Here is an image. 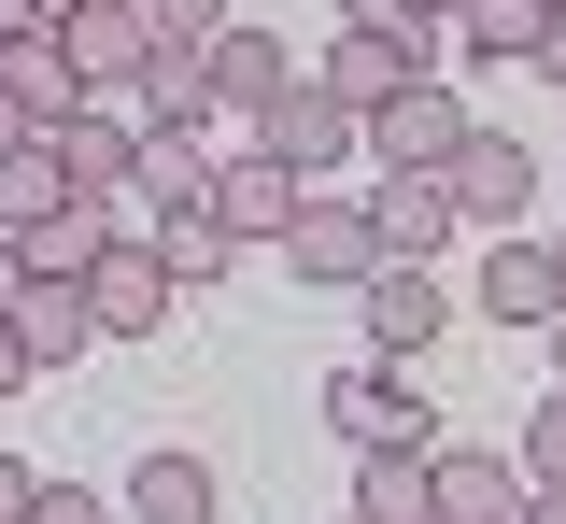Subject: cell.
I'll return each mask as SVG.
<instances>
[{
  "label": "cell",
  "mask_w": 566,
  "mask_h": 524,
  "mask_svg": "<svg viewBox=\"0 0 566 524\" xmlns=\"http://www.w3.org/2000/svg\"><path fill=\"white\" fill-rule=\"evenodd\" d=\"M439 72V29H424V14H382V29H340V43H326V99H354V128H368V114H382V99H397V85H424Z\"/></svg>",
  "instance_id": "6da1fadb"
},
{
  "label": "cell",
  "mask_w": 566,
  "mask_h": 524,
  "mask_svg": "<svg viewBox=\"0 0 566 524\" xmlns=\"http://www.w3.org/2000/svg\"><path fill=\"white\" fill-rule=\"evenodd\" d=\"M439 185H453V213L482 227H524V199H538V143H510V128H482V114H468V143L439 156Z\"/></svg>",
  "instance_id": "7a4b0ae2"
},
{
  "label": "cell",
  "mask_w": 566,
  "mask_h": 524,
  "mask_svg": "<svg viewBox=\"0 0 566 524\" xmlns=\"http://www.w3.org/2000/svg\"><path fill=\"white\" fill-rule=\"evenodd\" d=\"M326 426H340L354 453H439V411H424V382H397L382 355L326 382Z\"/></svg>",
  "instance_id": "3957f363"
},
{
  "label": "cell",
  "mask_w": 566,
  "mask_h": 524,
  "mask_svg": "<svg viewBox=\"0 0 566 524\" xmlns=\"http://www.w3.org/2000/svg\"><path fill=\"white\" fill-rule=\"evenodd\" d=\"M283 270L354 298V284L382 270V227H368V199H297V213H283Z\"/></svg>",
  "instance_id": "277c9868"
},
{
  "label": "cell",
  "mask_w": 566,
  "mask_h": 524,
  "mask_svg": "<svg viewBox=\"0 0 566 524\" xmlns=\"http://www.w3.org/2000/svg\"><path fill=\"white\" fill-rule=\"evenodd\" d=\"M424 496H439V524H524V511H538L524 453H482V440H439V453H424Z\"/></svg>",
  "instance_id": "5b68a950"
},
{
  "label": "cell",
  "mask_w": 566,
  "mask_h": 524,
  "mask_svg": "<svg viewBox=\"0 0 566 524\" xmlns=\"http://www.w3.org/2000/svg\"><path fill=\"white\" fill-rule=\"evenodd\" d=\"M128 128H142V143H199V128H212V43H142Z\"/></svg>",
  "instance_id": "8992f818"
},
{
  "label": "cell",
  "mask_w": 566,
  "mask_h": 524,
  "mask_svg": "<svg viewBox=\"0 0 566 524\" xmlns=\"http://www.w3.org/2000/svg\"><path fill=\"white\" fill-rule=\"evenodd\" d=\"M255 143L283 156V170H297V185H312V170H340V156H368V128H354V99H326V85L297 72L270 99V114H255Z\"/></svg>",
  "instance_id": "52a82bcc"
},
{
  "label": "cell",
  "mask_w": 566,
  "mask_h": 524,
  "mask_svg": "<svg viewBox=\"0 0 566 524\" xmlns=\"http://www.w3.org/2000/svg\"><path fill=\"white\" fill-rule=\"evenodd\" d=\"M85 326H99V340H156V326H170V270H156V241H99V270H85Z\"/></svg>",
  "instance_id": "ba28073f"
},
{
  "label": "cell",
  "mask_w": 566,
  "mask_h": 524,
  "mask_svg": "<svg viewBox=\"0 0 566 524\" xmlns=\"http://www.w3.org/2000/svg\"><path fill=\"white\" fill-rule=\"evenodd\" d=\"M297 199H312V185H297L270 143H255V156H212V185H199V213L227 227V241H283V213H297Z\"/></svg>",
  "instance_id": "9c48e42d"
},
{
  "label": "cell",
  "mask_w": 566,
  "mask_h": 524,
  "mask_svg": "<svg viewBox=\"0 0 566 524\" xmlns=\"http://www.w3.org/2000/svg\"><path fill=\"white\" fill-rule=\"evenodd\" d=\"M453 143H468V99H453L439 72H424V85H397V99L368 114V156H382V170H439Z\"/></svg>",
  "instance_id": "30bf717a"
},
{
  "label": "cell",
  "mask_w": 566,
  "mask_h": 524,
  "mask_svg": "<svg viewBox=\"0 0 566 524\" xmlns=\"http://www.w3.org/2000/svg\"><path fill=\"white\" fill-rule=\"evenodd\" d=\"M43 29H57L71 72H85V99H99V85H128L142 43H156V29H142V0H71V14H43Z\"/></svg>",
  "instance_id": "8fae6325"
},
{
  "label": "cell",
  "mask_w": 566,
  "mask_h": 524,
  "mask_svg": "<svg viewBox=\"0 0 566 524\" xmlns=\"http://www.w3.org/2000/svg\"><path fill=\"white\" fill-rule=\"evenodd\" d=\"M354 298H368V355H382V369H411L424 340H439V326H453V298H439V284H424V270H397V255H382V270H368V284H354Z\"/></svg>",
  "instance_id": "7c38bea8"
},
{
  "label": "cell",
  "mask_w": 566,
  "mask_h": 524,
  "mask_svg": "<svg viewBox=\"0 0 566 524\" xmlns=\"http://www.w3.org/2000/svg\"><path fill=\"white\" fill-rule=\"evenodd\" d=\"M482 312H495V326H553V312H566V270H553V241L495 227V241H482Z\"/></svg>",
  "instance_id": "4fadbf2b"
},
{
  "label": "cell",
  "mask_w": 566,
  "mask_h": 524,
  "mask_svg": "<svg viewBox=\"0 0 566 524\" xmlns=\"http://www.w3.org/2000/svg\"><path fill=\"white\" fill-rule=\"evenodd\" d=\"M368 227H382V255H397V270H424L468 213H453V185H439V170H382V185H368Z\"/></svg>",
  "instance_id": "5bb4252c"
},
{
  "label": "cell",
  "mask_w": 566,
  "mask_h": 524,
  "mask_svg": "<svg viewBox=\"0 0 566 524\" xmlns=\"http://www.w3.org/2000/svg\"><path fill=\"white\" fill-rule=\"evenodd\" d=\"M0 99H14L29 128H71V114H85V72L57 57V29H0Z\"/></svg>",
  "instance_id": "9a60e30c"
},
{
  "label": "cell",
  "mask_w": 566,
  "mask_h": 524,
  "mask_svg": "<svg viewBox=\"0 0 566 524\" xmlns=\"http://www.w3.org/2000/svg\"><path fill=\"white\" fill-rule=\"evenodd\" d=\"M283 85H297V72H283V29H241V14H227V29H212V114H241V128H255Z\"/></svg>",
  "instance_id": "2e32d148"
},
{
  "label": "cell",
  "mask_w": 566,
  "mask_h": 524,
  "mask_svg": "<svg viewBox=\"0 0 566 524\" xmlns=\"http://www.w3.org/2000/svg\"><path fill=\"white\" fill-rule=\"evenodd\" d=\"M43 143H57V170H71V199H114V185H128V170H142V128H128V114H99V99H85L71 128H43Z\"/></svg>",
  "instance_id": "e0dca14e"
},
{
  "label": "cell",
  "mask_w": 566,
  "mask_h": 524,
  "mask_svg": "<svg viewBox=\"0 0 566 524\" xmlns=\"http://www.w3.org/2000/svg\"><path fill=\"white\" fill-rule=\"evenodd\" d=\"M14 340H29V369H71V355H85V340H99V326H85V284H43V270H29V284H14Z\"/></svg>",
  "instance_id": "ac0fdd59"
},
{
  "label": "cell",
  "mask_w": 566,
  "mask_h": 524,
  "mask_svg": "<svg viewBox=\"0 0 566 524\" xmlns=\"http://www.w3.org/2000/svg\"><path fill=\"white\" fill-rule=\"evenodd\" d=\"M114 511H128V524H212L227 496H212V468H199V453H142V482L114 496Z\"/></svg>",
  "instance_id": "d6986e66"
},
{
  "label": "cell",
  "mask_w": 566,
  "mask_h": 524,
  "mask_svg": "<svg viewBox=\"0 0 566 524\" xmlns=\"http://www.w3.org/2000/svg\"><path fill=\"white\" fill-rule=\"evenodd\" d=\"M43 213H71V170H57V143L29 128V143L0 156V241H29V227H43Z\"/></svg>",
  "instance_id": "ffe728a7"
},
{
  "label": "cell",
  "mask_w": 566,
  "mask_h": 524,
  "mask_svg": "<svg viewBox=\"0 0 566 524\" xmlns=\"http://www.w3.org/2000/svg\"><path fill=\"white\" fill-rule=\"evenodd\" d=\"M538 14H553V0H453V14H439V57H524Z\"/></svg>",
  "instance_id": "44dd1931"
},
{
  "label": "cell",
  "mask_w": 566,
  "mask_h": 524,
  "mask_svg": "<svg viewBox=\"0 0 566 524\" xmlns=\"http://www.w3.org/2000/svg\"><path fill=\"white\" fill-rule=\"evenodd\" d=\"M99 241H114V213H99V199H71V213H43L14 255H29L43 284H85V270H99Z\"/></svg>",
  "instance_id": "7402d4cb"
},
{
  "label": "cell",
  "mask_w": 566,
  "mask_h": 524,
  "mask_svg": "<svg viewBox=\"0 0 566 524\" xmlns=\"http://www.w3.org/2000/svg\"><path fill=\"white\" fill-rule=\"evenodd\" d=\"M354 511L368 524H424L439 496H424V453H354Z\"/></svg>",
  "instance_id": "603a6c76"
},
{
  "label": "cell",
  "mask_w": 566,
  "mask_h": 524,
  "mask_svg": "<svg viewBox=\"0 0 566 524\" xmlns=\"http://www.w3.org/2000/svg\"><path fill=\"white\" fill-rule=\"evenodd\" d=\"M227 255H241V241H227L212 213H156V270H170V298H185V284H212Z\"/></svg>",
  "instance_id": "cb8c5ba5"
},
{
  "label": "cell",
  "mask_w": 566,
  "mask_h": 524,
  "mask_svg": "<svg viewBox=\"0 0 566 524\" xmlns=\"http://www.w3.org/2000/svg\"><path fill=\"white\" fill-rule=\"evenodd\" d=\"M128 185H156V213H199L212 156H199V143H142V170H128Z\"/></svg>",
  "instance_id": "d4e9b609"
},
{
  "label": "cell",
  "mask_w": 566,
  "mask_h": 524,
  "mask_svg": "<svg viewBox=\"0 0 566 524\" xmlns=\"http://www.w3.org/2000/svg\"><path fill=\"white\" fill-rule=\"evenodd\" d=\"M510 453H524V482H566V382L524 411V440H510Z\"/></svg>",
  "instance_id": "484cf974"
},
{
  "label": "cell",
  "mask_w": 566,
  "mask_h": 524,
  "mask_svg": "<svg viewBox=\"0 0 566 524\" xmlns=\"http://www.w3.org/2000/svg\"><path fill=\"white\" fill-rule=\"evenodd\" d=\"M142 29H156V43H212V29H227V0H142Z\"/></svg>",
  "instance_id": "4316f807"
},
{
  "label": "cell",
  "mask_w": 566,
  "mask_h": 524,
  "mask_svg": "<svg viewBox=\"0 0 566 524\" xmlns=\"http://www.w3.org/2000/svg\"><path fill=\"white\" fill-rule=\"evenodd\" d=\"M29 524H114V496H85V482H43V496H29Z\"/></svg>",
  "instance_id": "83f0119b"
},
{
  "label": "cell",
  "mask_w": 566,
  "mask_h": 524,
  "mask_svg": "<svg viewBox=\"0 0 566 524\" xmlns=\"http://www.w3.org/2000/svg\"><path fill=\"white\" fill-rule=\"evenodd\" d=\"M29 496H43V468H29V453H0V524H29Z\"/></svg>",
  "instance_id": "f1b7e54d"
},
{
  "label": "cell",
  "mask_w": 566,
  "mask_h": 524,
  "mask_svg": "<svg viewBox=\"0 0 566 524\" xmlns=\"http://www.w3.org/2000/svg\"><path fill=\"white\" fill-rule=\"evenodd\" d=\"M29 382H43V369H29V340H14V312H0V397H29Z\"/></svg>",
  "instance_id": "f546056e"
},
{
  "label": "cell",
  "mask_w": 566,
  "mask_h": 524,
  "mask_svg": "<svg viewBox=\"0 0 566 524\" xmlns=\"http://www.w3.org/2000/svg\"><path fill=\"white\" fill-rule=\"evenodd\" d=\"M524 72H553V85H566V14H538V43H524Z\"/></svg>",
  "instance_id": "4dcf8cb0"
},
{
  "label": "cell",
  "mask_w": 566,
  "mask_h": 524,
  "mask_svg": "<svg viewBox=\"0 0 566 524\" xmlns=\"http://www.w3.org/2000/svg\"><path fill=\"white\" fill-rule=\"evenodd\" d=\"M382 14H397V0H326V29H382Z\"/></svg>",
  "instance_id": "1f68e13d"
},
{
  "label": "cell",
  "mask_w": 566,
  "mask_h": 524,
  "mask_svg": "<svg viewBox=\"0 0 566 524\" xmlns=\"http://www.w3.org/2000/svg\"><path fill=\"white\" fill-rule=\"evenodd\" d=\"M43 14H71V0H0V29H43Z\"/></svg>",
  "instance_id": "d6a6232c"
},
{
  "label": "cell",
  "mask_w": 566,
  "mask_h": 524,
  "mask_svg": "<svg viewBox=\"0 0 566 524\" xmlns=\"http://www.w3.org/2000/svg\"><path fill=\"white\" fill-rule=\"evenodd\" d=\"M524 524H566V482H538V511H524Z\"/></svg>",
  "instance_id": "836d02e7"
},
{
  "label": "cell",
  "mask_w": 566,
  "mask_h": 524,
  "mask_svg": "<svg viewBox=\"0 0 566 524\" xmlns=\"http://www.w3.org/2000/svg\"><path fill=\"white\" fill-rule=\"evenodd\" d=\"M14 284H29V255H14V241H0V298H14Z\"/></svg>",
  "instance_id": "e575fe53"
},
{
  "label": "cell",
  "mask_w": 566,
  "mask_h": 524,
  "mask_svg": "<svg viewBox=\"0 0 566 524\" xmlns=\"http://www.w3.org/2000/svg\"><path fill=\"white\" fill-rule=\"evenodd\" d=\"M14 143H29V114H14V99H0V156H14Z\"/></svg>",
  "instance_id": "d590c367"
},
{
  "label": "cell",
  "mask_w": 566,
  "mask_h": 524,
  "mask_svg": "<svg viewBox=\"0 0 566 524\" xmlns=\"http://www.w3.org/2000/svg\"><path fill=\"white\" fill-rule=\"evenodd\" d=\"M538 340H553V382H566V312H553V326H538Z\"/></svg>",
  "instance_id": "8d00e7d4"
},
{
  "label": "cell",
  "mask_w": 566,
  "mask_h": 524,
  "mask_svg": "<svg viewBox=\"0 0 566 524\" xmlns=\"http://www.w3.org/2000/svg\"><path fill=\"white\" fill-rule=\"evenodd\" d=\"M397 14H424V29H439V14H453V0H397Z\"/></svg>",
  "instance_id": "74e56055"
},
{
  "label": "cell",
  "mask_w": 566,
  "mask_h": 524,
  "mask_svg": "<svg viewBox=\"0 0 566 524\" xmlns=\"http://www.w3.org/2000/svg\"><path fill=\"white\" fill-rule=\"evenodd\" d=\"M553 270H566V241H553Z\"/></svg>",
  "instance_id": "f35d334b"
},
{
  "label": "cell",
  "mask_w": 566,
  "mask_h": 524,
  "mask_svg": "<svg viewBox=\"0 0 566 524\" xmlns=\"http://www.w3.org/2000/svg\"><path fill=\"white\" fill-rule=\"evenodd\" d=\"M340 524H368V511H340Z\"/></svg>",
  "instance_id": "ab89813d"
},
{
  "label": "cell",
  "mask_w": 566,
  "mask_h": 524,
  "mask_svg": "<svg viewBox=\"0 0 566 524\" xmlns=\"http://www.w3.org/2000/svg\"><path fill=\"white\" fill-rule=\"evenodd\" d=\"M424 524H439V511H424Z\"/></svg>",
  "instance_id": "60d3db41"
},
{
  "label": "cell",
  "mask_w": 566,
  "mask_h": 524,
  "mask_svg": "<svg viewBox=\"0 0 566 524\" xmlns=\"http://www.w3.org/2000/svg\"><path fill=\"white\" fill-rule=\"evenodd\" d=\"M553 14H566V0H553Z\"/></svg>",
  "instance_id": "b9f144b4"
}]
</instances>
